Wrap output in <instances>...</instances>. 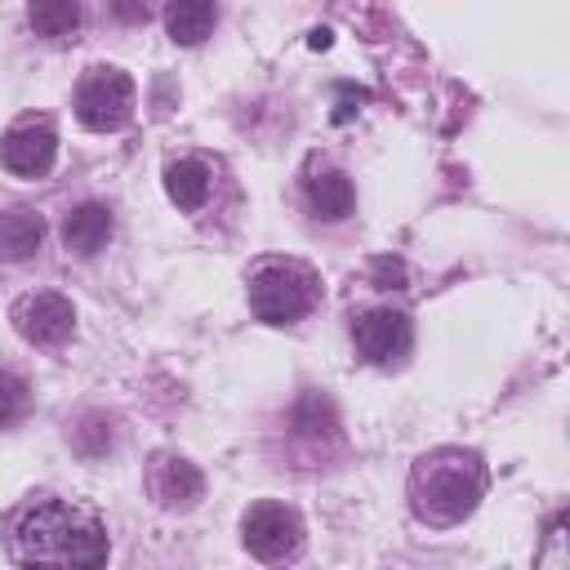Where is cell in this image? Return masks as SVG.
<instances>
[{
    "mask_svg": "<svg viewBox=\"0 0 570 570\" xmlns=\"http://www.w3.org/2000/svg\"><path fill=\"white\" fill-rule=\"evenodd\" d=\"M9 552L22 566H102L111 543L102 521L67 499H31L9 517Z\"/></svg>",
    "mask_w": 570,
    "mask_h": 570,
    "instance_id": "6da1fadb",
    "label": "cell"
},
{
    "mask_svg": "<svg viewBox=\"0 0 570 570\" xmlns=\"http://www.w3.org/2000/svg\"><path fill=\"white\" fill-rule=\"evenodd\" d=\"M485 494V463L476 450L441 445L410 468V508L428 525H459Z\"/></svg>",
    "mask_w": 570,
    "mask_h": 570,
    "instance_id": "7a4b0ae2",
    "label": "cell"
},
{
    "mask_svg": "<svg viewBox=\"0 0 570 570\" xmlns=\"http://www.w3.org/2000/svg\"><path fill=\"white\" fill-rule=\"evenodd\" d=\"M321 298V276L298 258H263L249 272V307L267 325L303 321Z\"/></svg>",
    "mask_w": 570,
    "mask_h": 570,
    "instance_id": "3957f363",
    "label": "cell"
},
{
    "mask_svg": "<svg viewBox=\"0 0 570 570\" xmlns=\"http://www.w3.org/2000/svg\"><path fill=\"white\" fill-rule=\"evenodd\" d=\"M303 517L276 499H258L240 517V543L258 561H294L303 552Z\"/></svg>",
    "mask_w": 570,
    "mask_h": 570,
    "instance_id": "277c9868",
    "label": "cell"
},
{
    "mask_svg": "<svg viewBox=\"0 0 570 570\" xmlns=\"http://www.w3.org/2000/svg\"><path fill=\"white\" fill-rule=\"evenodd\" d=\"M76 116L94 134L125 129L134 116V80L120 67H89L76 85Z\"/></svg>",
    "mask_w": 570,
    "mask_h": 570,
    "instance_id": "5b68a950",
    "label": "cell"
},
{
    "mask_svg": "<svg viewBox=\"0 0 570 570\" xmlns=\"http://www.w3.org/2000/svg\"><path fill=\"white\" fill-rule=\"evenodd\" d=\"M58 156V125L49 116H18L0 134V165L18 178H40L49 174Z\"/></svg>",
    "mask_w": 570,
    "mask_h": 570,
    "instance_id": "8992f818",
    "label": "cell"
},
{
    "mask_svg": "<svg viewBox=\"0 0 570 570\" xmlns=\"http://www.w3.org/2000/svg\"><path fill=\"white\" fill-rule=\"evenodd\" d=\"M9 321H13V330H18L31 347H58V343H67L71 330H76V307H71V298H62V294H53V289H36V294H22V298L13 303Z\"/></svg>",
    "mask_w": 570,
    "mask_h": 570,
    "instance_id": "52a82bcc",
    "label": "cell"
},
{
    "mask_svg": "<svg viewBox=\"0 0 570 570\" xmlns=\"http://www.w3.org/2000/svg\"><path fill=\"white\" fill-rule=\"evenodd\" d=\"M352 343L365 361L374 365H392L410 352L414 343V330H410V316L396 312V307H365L356 321H352Z\"/></svg>",
    "mask_w": 570,
    "mask_h": 570,
    "instance_id": "ba28073f",
    "label": "cell"
},
{
    "mask_svg": "<svg viewBox=\"0 0 570 570\" xmlns=\"http://www.w3.org/2000/svg\"><path fill=\"white\" fill-rule=\"evenodd\" d=\"M147 485H151V499L160 508H169V512H183L205 494L200 468L187 463L183 454H156L151 468H147Z\"/></svg>",
    "mask_w": 570,
    "mask_h": 570,
    "instance_id": "9c48e42d",
    "label": "cell"
},
{
    "mask_svg": "<svg viewBox=\"0 0 570 570\" xmlns=\"http://www.w3.org/2000/svg\"><path fill=\"white\" fill-rule=\"evenodd\" d=\"M111 209L107 205H98V200H85V205H76L67 218H62V245L71 249V254H80V258H94L107 240H111Z\"/></svg>",
    "mask_w": 570,
    "mask_h": 570,
    "instance_id": "30bf717a",
    "label": "cell"
},
{
    "mask_svg": "<svg viewBox=\"0 0 570 570\" xmlns=\"http://www.w3.org/2000/svg\"><path fill=\"white\" fill-rule=\"evenodd\" d=\"M45 240V218L27 205H13L0 214V258L9 263H27Z\"/></svg>",
    "mask_w": 570,
    "mask_h": 570,
    "instance_id": "8fae6325",
    "label": "cell"
},
{
    "mask_svg": "<svg viewBox=\"0 0 570 570\" xmlns=\"http://www.w3.org/2000/svg\"><path fill=\"white\" fill-rule=\"evenodd\" d=\"M303 191H307V205H312V214H316V218H325V223H338V218H347V214H352V205H356L352 178H347L343 169H321V174H312Z\"/></svg>",
    "mask_w": 570,
    "mask_h": 570,
    "instance_id": "7c38bea8",
    "label": "cell"
},
{
    "mask_svg": "<svg viewBox=\"0 0 570 570\" xmlns=\"http://www.w3.org/2000/svg\"><path fill=\"white\" fill-rule=\"evenodd\" d=\"M218 22V0H169L165 27L174 45H200Z\"/></svg>",
    "mask_w": 570,
    "mask_h": 570,
    "instance_id": "4fadbf2b",
    "label": "cell"
},
{
    "mask_svg": "<svg viewBox=\"0 0 570 570\" xmlns=\"http://www.w3.org/2000/svg\"><path fill=\"white\" fill-rule=\"evenodd\" d=\"M209 187H214V174H209L205 160H191L187 156V160L165 165V191H169V200L178 209H200L209 200Z\"/></svg>",
    "mask_w": 570,
    "mask_h": 570,
    "instance_id": "5bb4252c",
    "label": "cell"
},
{
    "mask_svg": "<svg viewBox=\"0 0 570 570\" xmlns=\"http://www.w3.org/2000/svg\"><path fill=\"white\" fill-rule=\"evenodd\" d=\"M27 22L36 27V36L62 40L80 27V0H27Z\"/></svg>",
    "mask_w": 570,
    "mask_h": 570,
    "instance_id": "9a60e30c",
    "label": "cell"
},
{
    "mask_svg": "<svg viewBox=\"0 0 570 570\" xmlns=\"http://www.w3.org/2000/svg\"><path fill=\"white\" fill-rule=\"evenodd\" d=\"M27 410H31V387H27V379L0 365V428H13L18 419H27Z\"/></svg>",
    "mask_w": 570,
    "mask_h": 570,
    "instance_id": "2e32d148",
    "label": "cell"
},
{
    "mask_svg": "<svg viewBox=\"0 0 570 570\" xmlns=\"http://www.w3.org/2000/svg\"><path fill=\"white\" fill-rule=\"evenodd\" d=\"M289 423L303 432V436H325V432H334L338 423H334V405L325 401V396H303L298 405H294V414H289Z\"/></svg>",
    "mask_w": 570,
    "mask_h": 570,
    "instance_id": "e0dca14e",
    "label": "cell"
},
{
    "mask_svg": "<svg viewBox=\"0 0 570 570\" xmlns=\"http://www.w3.org/2000/svg\"><path fill=\"white\" fill-rule=\"evenodd\" d=\"M71 445L85 454V459H98L111 450V423L102 414H85L76 428H71Z\"/></svg>",
    "mask_w": 570,
    "mask_h": 570,
    "instance_id": "ac0fdd59",
    "label": "cell"
},
{
    "mask_svg": "<svg viewBox=\"0 0 570 570\" xmlns=\"http://www.w3.org/2000/svg\"><path fill=\"white\" fill-rule=\"evenodd\" d=\"M374 276H379V289H401L405 267H401L396 258H379V263H374Z\"/></svg>",
    "mask_w": 570,
    "mask_h": 570,
    "instance_id": "d6986e66",
    "label": "cell"
},
{
    "mask_svg": "<svg viewBox=\"0 0 570 570\" xmlns=\"http://www.w3.org/2000/svg\"><path fill=\"white\" fill-rule=\"evenodd\" d=\"M111 13L120 18V22H147V0H111Z\"/></svg>",
    "mask_w": 570,
    "mask_h": 570,
    "instance_id": "ffe728a7",
    "label": "cell"
},
{
    "mask_svg": "<svg viewBox=\"0 0 570 570\" xmlns=\"http://www.w3.org/2000/svg\"><path fill=\"white\" fill-rule=\"evenodd\" d=\"M307 45H312V49H330V31H325V27H321V31H312V36H307Z\"/></svg>",
    "mask_w": 570,
    "mask_h": 570,
    "instance_id": "44dd1931",
    "label": "cell"
}]
</instances>
